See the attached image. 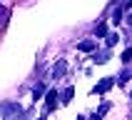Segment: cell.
<instances>
[{"instance_id": "obj_1", "label": "cell", "mask_w": 132, "mask_h": 120, "mask_svg": "<svg viewBox=\"0 0 132 120\" xmlns=\"http://www.w3.org/2000/svg\"><path fill=\"white\" fill-rule=\"evenodd\" d=\"M112 85H115V80H112V78H102V80H100L95 88H92V93H95V95H105V93H107Z\"/></svg>"}, {"instance_id": "obj_2", "label": "cell", "mask_w": 132, "mask_h": 120, "mask_svg": "<svg viewBox=\"0 0 132 120\" xmlns=\"http://www.w3.org/2000/svg\"><path fill=\"white\" fill-rule=\"evenodd\" d=\"M45 113H52L55 110V105H57V90H47V95H45Z\"/></svg>"}, {"instance_id": "obj_3", "label": "cell", "mask_w": 132, "mask_h": 120, "mask_svg": "<svg viewBox=\"0 0 132 120\" xmlns=\"http://www.w3.org/2000/svg\"><path fill=\"white\" fill-rule=\"evenodd\" d=\"M20 105H3V108H0V115H5V118H7V115H20Z\"/></svg>"}, {"instance_id": "obj_4", "label": "cell", "mask_w": 132, "mask_h": 120, "mask_svg": "<svg viewBox=\"0 0 132 120\" xmlns=\"http://www.w3.org/2000/svg\"><path fill=\"white\" fill-rule=\"evenodd\" d=\"M65 73H67V63L65 60H57V65L52 68V75H55V78H62Z\"/></svg>"}, {"instance_id": "obj_5", "label": "cell", "mask_w": 132, "mask_h": 120, "mask_svg": "<svg viewBox=\"0 0 132 120\" xmlns=\"http://www.w3.org/2000/svg\"><path fill=\"white\" fill-rule=\"evenodd\" d=\"M95 48H97V43H95V40H82V43L77 45V50H80V52H92Z\"/></svg>"}, {"instance_id": "obj_6", "label": "cell", "mask_w": 132, "mask_h": 120, "mask_svg": "<svg viewBox=\"0 0 132 120\" xmlns=\"http://www.w3.org/2000/svg\"><path fill=\"white\" fill-rule=\"evenodd\" d=\"M95 35H97V38H105V35H107V25H105V22H97Z\"/></svg>"}, {"instance_id": "obj_7", "label": "cell", "mask_w": 132, "mask_h": 120, "mask_svg": "<svg viewBox=\"0 0 132 120\" xmlns=\"http://www.w3.org/2000/svg\"><path fill=\"white\" fill-rule=\"evenodd\" d=\"M43 95H45V85H43V82H37V88L32 90V98H35V100H40Z\"/></svg>"}, {"instance_id": "obj_8", "label": "cell", "mask_w": 132, "mask_h": 120, "mask_svg": "<svg viewBox=\"0 0 132 120\" xmlns=\"http://www.w3.org/2000/svg\"><path fill=\"white\" fill-rule=\"evenodd\" d=\"M72 95H75V88H65V93H62V103H70V100H72Z\"/></svg>"}, {"instance_id": "obj_9", "label": "cell", "mask_w": 132, "mask_h": 120, "mask_svg": "<svg viewBox=\"0 0 132 120\" xmlns=\"http://www.w3.org/2000/svg\"><path fill=\"white\" fill-rule=\"evenodd\" d=\"M107 60H110V52H107V50L100 52V55L95 52V63H100V65H102V63H107Z\"/></svg>"}, {"instance_id": "obj_10", "label": "cell", "mask_w": 132, "mask_h": 120, "mask_svg": "<svg viewBox=\"0 0 132 120\" xmlns=\"http://www.w3.org/2000/svg\"><path fill=\"white\" fill-rule=\"evenodd\" d=\"M105 38H107V48H112V45H115V43L120 40V35H117V33H107Z\"/></svg>"}, {"instance_id": "obj_11", "label": "cell", "mask_w": 132, "mask_h": 120, "mask_svg": "<svg viewBox=\"0 0 132 120\" xmlns=\"http://www.w3.org/2000/svg\"><path fill=\"white\" fill-rule=\"evenodd\" d=\"M120 20H122V8H115V10H112V22L117 25Z\"/></svg>"}, {"instance_id": "obj_12", "label": "cell", "mask_w": 132, "mask_h": 120, "mask_svg": "<svg viewBox=\"0 0 132 120\" xmlns=\"http://www.w3.org/2000/svg\"><path fill=\"white\" fill-rule=\"evenodd\" d=\"M130 78H132V70H125V73H122V75L117 78V82H120V85H125V82L130 80Z\"/></svg>"}, {"instance_id": "obj_13", "label": "cell", "mask_w": 132, "mask_h": 120, "mask_svg": "<svg viewBox=\"0 0 132 120\" xmlns=\"http://www.w3.org/2000/svg\"><path fill=\"white\" fill-rule=\"evenodd\" d=\"M107 110H110V103H105L102 108H100V110L95 113V120H97V118H102V115H105V113H107Z\"/></svg>"}, {"instance_id": "obj_14", "label": "cell", "mask_w": 132, "mask_h": 120, "mask_svg": "<svg viewBox=\"0 0 132 120\" xmlns=\"http://www.w3.org/2000/svg\"><path fill=\"white\" fill-rule=\"evenodd\" d=\"M132 60V48H127L125 52H122V63H130Z\"/></svg>"}, {"instance_id": "obj_15", "label": "cell", "mask_w": 132, "mask_h": 120, "mask_svg": "<svg viewBox=\"0 0 132 120\" xmlns=\"http://www.w3.org/2000/svg\"><path fill=\"white\" fill-rule=\"evenodd\" d=\"M5 18H7V10H5V8H0V25H5Z\"/></svg>"}, {"instance_id": "obj_16", "label": "cell", "mask_w": 132, "mask_h": 120, "mask_svg": "<svg viewBox=\"0 0 132 120\" xmlns=\"http://www.w3.org/2000/svg\"><path fill=\"white\" fill-rule=\"evenodd\" d=\"M127 25H130V28H132V15H127Z\"/></svg>"}, {"instance_id": "obj_17", "label": "cell", "mask_w": 132, "mask_h": 120, "mask_svg": "<svg viewBox=\"0 0 132 120\" xmlns=\"http://www.w3.org/2000/svg\"><path fill=\"white\" fill-rule=\"evenodd\" d=\"M127 8H132V0H127Z\"/></svg>"}, {"instance_id": "obj_18", "label": "cell", "mask_w": 132, "mask_h": 120, "mask_svg": "<svg viewBox=\"0 0 132 120\" xmlns=\"http://www.w3.org/2000/svg\"><path fill=\"white\" fill-rule=\"evenodd\" d=\"M130 100H132V95H130Z\"/></svg>"}]
</instances>
